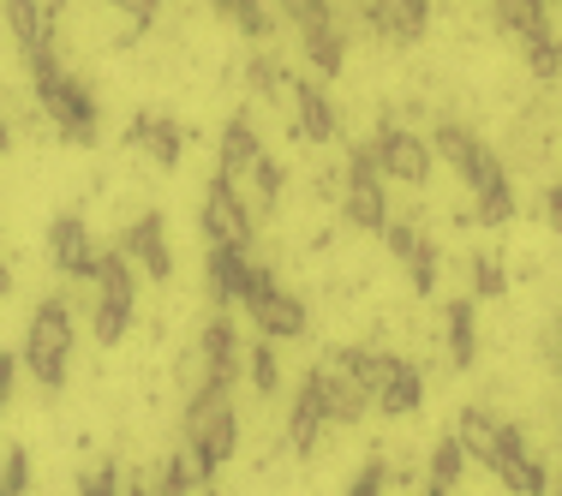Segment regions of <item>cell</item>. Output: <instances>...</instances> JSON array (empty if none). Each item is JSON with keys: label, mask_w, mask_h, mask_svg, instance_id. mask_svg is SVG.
Instances as JSON below:
<instances>
[{"label": "cell", "mask_w": 562, "mask_h": 496, "mask_svg": "<svg viewBox=\"0 0 562 496\" xmlns=\"http://www.w3.org/2000/svg\"><path fill=\"white\" fill-rule=\"evenodd\" d=\"M431 150L467 180V192H473V216L485 222V227H503L508 216H515L508 173H503V162H497V150H491V144L479 138L473 126H461V120H443V126L431 132Z\"/></svg>", "instance_id": "cell-1"}, {"label": "cell", "mask_w": 562, "mask_h": 496, "mask_svg": "<svg viewBox=\"0 0 562 496\" xmlns=\"http://www.w3.org/2000/svg\"><path fill=\"white\" fill-rule=\"evenodd\" d=\"M31 84H36V102H43V114L60 126L66 144H97V97H90V84L78 72H66V66L48 55L31 66Z\"/></svg>", "instance_id": "cell-2"}, {"label": "cell", "mask_w": 562, "mask_h": 496, "mask_svg": "<svg viewBox=\"0 0 562 496\" xmlns=\"http://www.w3.org/2000/svg\"><path fill=\"white\" fill-rule=\"evenodd\" d=\"M72 341H78V329H72V305L66 300H43L36 305V317H31V329H24V371L36 377V388H66V371H72Z\"/></svg>", "instance_id": "cell-3"}, {"label": "cell", "mask_w": 562, "mask_h": 496, "mask_svg": "<svg viewBox=\"0 0 562 496\" xmlns=\"http://www.w3.org/2000/svg\"><path fill=\"white\" fill-rule=\"evenodd\" d=\"M90 288H97V305H90V335H97L102 347L126 341L132 312H138V270H132L126 251H97Z\"/></svg>", "instance_id": "cell-4"}, {"label": "cell", "mask_w": 562, "mask_h": 496, "mask_svg": "<svg viewBox=\"0 0 562 496\" xmlns=\"http://www.w3.org/2000/svg\"><path fill=\"white\" fill-rule=\"evenodd\" d=\"M341 210H347V222L366 227V234H383V222H390V192H383V168H378V150H371V144H359V150L347 156Z\"/></svg>", "instance_id": "cell-5"}, {"label": "cell", "mask_w": 562, "mask_h": 496, "mask_svg": "<svg viewBox=\"0 0 562 496\" xmlns=\"http://www.w3.org/2000/svg\"><path fill=\"white\" fill-rule=\"evenodd\" d=\"M198 222H204V239H210V246H239V251H251V234H258V216H251V204L239 198L234 180H222V173L210 180Z\"/></svg>", "instance_id": "cell-6"}, {"label": "cell", "mask_w": 562, "mask_h": 496, "mask_svg": "<svg viewBox=\"0 0 562 496\" xmlns=\"http://www.w3.org/2000/svg\"><path fill=\"white\" fill-rule=\"evenodd\" d=\"M371 150H378L383 180H401V185H425L431 168H437V150L419 138V132H407V126H378Z\"/></svg>", "instance_id": "cell-7"}, {"label": "cell", "mask_w": 562, "mask_h": 496, "mask_svg": "<svg viewBox=\"0 0 562 496\" xmlns=\"http://www.w3.org/2000/svg\"><path fill=\"white\" fill-rule=\"evenodd\" d=\"M186 449L204 461V473H216L222 461H234V449H239L234 401H222V407H210V413H192V419H186Z\"/></svg>", "instance_id": "cell-8"}, {"label": "cell", "mask_w": 562, "mask_h": 496, "mask_svg": "<svg viewBox=\"0 0 562 496\" xmlns=\"http://www.w3.org/2000/svg\"><path fill=\"white\" fill-rule=\"evenodd\" d=\"M491 473L503 478L515 496H544L551 491V473H544L539 461H532V449H527V437L515 431V425H503V437H497V454H491Z\"/></svg>", "instance_id": "cell-9"}, {"label": "cell", "mask_w": 562, "mask_h": 496, "mask_svg": "<svg viewBox=\"0 0 562 496\" xmlns=\"http://www.w3.org/2000/svg\"><path fill=\"white\" fill-rule=\"evenodd\" d=\"M48 258H55L60 275L72 281H90V270H97V246H90V222L72 216V210H60L55 222H48Z\"/></svg>", "instance_id": "cell-10"}, {"label": "cell", "mask_w": 562, "mask_h": 496, "mask_svg": "<svg viewBox=\"0 0 562 496\" xmlns=\"http://www.w3.org/2000/svg\"><path fill=\"white\" fill-rule=\"evenodd\" d=\"M366 24L383 36V43L407 48L431 31V0H366Z\"/></svg>", "instance_id": "cell-11"}, {"label": "cell", "mask_w": 562, "mask_h": 496, "mask_svg": "<svg viewBox=\"0 0 562 496\" xmlns=\"http://www.w3.org/2000/svg\"><path fill=\"white\" fill-rule=\"evenodd\" d=\"M210 300L222 305V312H234V305H246L251 293V275H258V258L239 246H210Z\"/></svg>", "instance_id": "cell-12"}, {"label": "cell", "mask_w": 562, "mask_h": 496, "mask_svg": "<svg viewBox=\"0 0 562 496\" xmlns=\"http://www.w3.org/2000/svg\"><path fill=\"white\" fill-rule=\"evenodd\" d=\"M293 132H300L305 144H329L341 132L336 120V102H329V90L317 84V78H293Z\"/></svg>", "instance_id": "cell-13"}, {"label": "cell", "mask_w": 562, "mask_h": 496, "mask_svg": "<svg viewBox=\"0 0 562 496\" xmlns=\"http://www.w3.org/2000/svg\"><path fill=\"white\" fill-rule=\"evenodd\" d=\"M126 144H132V150H144L150 162H162V168H180V156H186V126H180V120H168V114H132Z\"/></svg>", "instance_id": "cell-14"}, {"label": "cell", "mask_w": 562, "mask_h": 496, "mask_svg": "<svg viewBox=\"0 0 562 496\" xmlns=\"http://www.w3.org/2000/svg\"><path fill=\"white\" fill-rule=\"evenodd\" d=\"M120 251L126 258H138V270L150 281H168L173 275V251H168V222L156 216H138V227H126V239H120Z\"/></svg>", "instance_id": "cell-15"}, {"label": "cell", "mask_w": 562, "mask_h": 496, "mask_svg": "<svg viewBox=\"0 0 562 496\" xmlns=\"http://www.w3.org/2000/svg\"><path fill=\"white\" fill-rule=\"evenodd\" d=\"M7 31H12V48L24 55V66L55 55V31H48L43 0H7Z\"/></svg>", "instance_id": "cell-16"}, {"label": "cell", "mask_w": 562, "mask_h": 496, "mask_svg": "<svg viewBox=\"0 0 562 496\" xmlns=\"http://www.w3.org/2000/svg\"><path fill=\"white\" fill-rule=\"evenodd\" d=\"M246 317H258V329L270 335V341H300V335H305V300H300V293H288L281 281L263 293V300L246 305Z\"/></svg>", "instance_id": "cell-17"}, {"label": "cell", "mask_w": 562, "mask_h": 496, "mask_svg": "<svg viewBox=\"0 0 562 496\" xmlns=\"http://www.w3.org/2000/svg\"><path fill=\"white\" fill-rule=\"evenodd\" d=\"M324 425H329V413H324V383H317V371L300 383V395H293V407H288V449L293 454H312L317 449V437H324Z\"/></svg>", "instance_id": "cell-18"}, {"label": "cell", "mask_w": 562, "mask_h": 496, "mask_svg": "<svg viewBox=\"0 0 562 496\" xmlns=\"http://www.w3.org/2000/svg\"><path fill=\"white\" fill-rule=\"evenodd\" d=\"M258 156H263V144H258V126H251L246 114H234L222 126V144H216V173L222 180H246L251 168H258Z\"/></svg>", "instance_id": "cell-19"}, {"label": "cell", "mask_w": 562, "mask_h": 496, "mask_svg": "<svg viewBox=\"0 0 562 496\" xmlns=\"http://www.w3.org/2000/svg\"><path fill=\"white\" fill-rule=\"evenodd\" d=\"M300 55L305 66H312L317 78H336L341 60H347V31H336V12L317 24H300Z\"/></svg>", "instance_id": "cell-20"}, {"label": "cell", "mask_w": 562, "mask_h": 496, "mask_svg": "<svg viewBox=\"0 0 562 496\" xmlns=\"http://www.w3.org/2000/svg\"><path fill=\"white\" fill-rule=\"evenodd\" d=\"M419 407H425V371L413 365V359H395L390 383L378 388V413L383 419H413Z\"/></svg>", "instance_id": "cell-21"}, {"label": "cell", "mask_w": 562, "mask_h": 496, "mask_svg": "<svg viewBox=\"0 0 562 496\" xmlns=\"http://www.w3.org/2000/svg\"><path fill=\"white\" fill-rule=\"evenodd\" d=\"M317 383H324V413H329V425H359V419H366L371 395H366L353 377H347V371H336V365L324 359V365H317Z\"/></svg>", "instance_id": "cell-22"}, {"label": "cell", "mask_w": 562, "mask_h": 496, "mask_svg": "<svg viewBox=\"0 0 562 496\" xmlns=\"http://www.w3.org/2000/svg\"><path fill=\"white\" fill-rule=\"evenodd\" d=\"M204 377L227 383V388H234V377H239V335H234V317L227 312L204 324Z\"/></svg>", "instance_id": "cell-23"}, {"label": "cell", "mask_w": 562, "mask_h": 496, "mask_svg": "<svg viewBox=\"0 0 562 496\" xmlns=\"http://www.w3.org/2000/svg\"><path fill=\"white\" fill-rule=\"evenodd\" d=\"M329 365L347 371V377H353L371 401H378V388L390 383V371H395V353H378V347H341V353L329 359Z\"/></svg>", "instance_id": "cell-24"}, {"label": "cell", "mask_w": 562, "mask_h": 496, "mask_svg": "<svg viewBox=\"0 0 562 496\" xmlns=\"http://www.w3.org/2000/svg\"><path fill=\"white\" fill-rule=\"evenodd\" d=\"M491 12H497V31H508L515 43L551 31V0H497Z\"/></svg>", "instance_id": "cell-25"}, {"label": "cell", "mask_w": 562, "mask_h": 496, "mask_svg": "<svg viewBox=\"0 0 562 496\" xmlns=\"http://www.w3.org/2000/svg\"><path fill=\"white\" fill-rule=\"evenodd\" d=\"M454 437H461V449H467V461H479V466H491V454H497V437H503V425L491 419V413H479V407H467L461 419H454Z\"/></svg>", "instance_id": "cell-26"}, {"label": "cell", "mask_w": 562, "mask_h": 496, "mask_svg": "<svg viewBox=\"0 0 562 496\" xmlns=\"http://www.w3.org/2000/svg\"><path fill=\"white\" fill-rule=\"evenodd\" d=\"M210 7H216L239 36H251V43H263V36L276 31V19H270V7H263V0H210Z\"/></svg>", "instance_id": "cell-27"}, {"label": "cell", "mask_w": 562, "mask_h": 496, "mask_svg": "<svg viewBox=\"0 0 562 496\" xmlns=\"http://www.w3.org/2000/svg\"><path fill=\"white\" fill-rule=\"evenodd\" d=\"M449 359H454V371H467L473 365V353H479V329H473V300H454L449 305Z\"/></svg>", "instance_id": "cell-28"}, {"label": "cell", "mask_w": 562, "mask_h": 496, "mask_svg": "<svg viewBox=\"0 0 562 496\" xmlns=\"http://www.w3.org/2000/svg\"><path fill=\"white\" fill-rule=\"evenodd\" d=\"M246 78H251V90H258L263 102H276V109L293 97V72H288V66H281L276 55H258V60L246 66Z\"/></svg>", "instance_id": "cell-29"}, {"label": "cell", "mask_w": 562, "mask_h": 496, "mask_svg": "<svg viewBox=\"0 0 562 496\" xmlns=\"http://www.w3.org/2000/svg\"><path fill=\"white\" fill-rule=\"evenodd\" d=\"M204 485H210V473H204V461H198L192 449L168 454V473H162V491H168V496H198Z\"/></svg>", "instance_id": "cell-30"}, {"label": "cell", "mask_w": 562, "mask_h": 496, "mask_svg": "<svg viewBox=\"0 0 562 496\" xmlns=\"http://www.w3.org/2000/svg\"><path fill=\"white\" fill-rule=\"evenodd\" d=\"M246 180H251V216H270L281 204V162L276 156H258V168H251Z\"/></svg>", "instance_id": "cell-31"}, {"label": "cell", "mask_w": 562, "mask_h": 496, "mask_svg": "<svg viewBox=\"0 0 562 496\" xmlns=\"http://www.w3.org/2000/svg\"><path fill=\"white\" fill-rule=\"evenodd\" d=\"M527 66H532V78H562V36L557 31H539V36H527Z\"/></svg>", "instance_id": "cell-32"}, {"label": "cell", "mask_w": 562, "mask_h": 496, "mask_svg": "<svg viewBox=\"0 0 562 496\" xmlns=\"http://www.w3.org/2000/svg\"><path fill=\"white\" fill-rule=\"evenodd\" d=\"M467 473V449H461V437H443L431 449V485L437 491H454V478Z\"/></svg>", "instance_id": "cell-33"}, {"label": "cell", "mask_w": 562, "mask_h": 496, "mask_svg": "<svg viewBox=\"0 0 562 496\" xmlns=\"http://www.w3.org/2000/svg\"><path fill=\"white\" fill-rule=\"evenodd\" d=\"M251 388L258 395H276V383H281V365H276V347H270V335H263V347H251Z\"/></svg>", "instance_id": "cell-34"}, {"label": "cell", "mask_w": 562, "mask_h": 496, "mask_svg": "<svg viewBox=\"0 0 562 496\" xmlns=\"http://www.w3.org/2000/svg\"><path fill=\"white\" fill-rule=\"evenodd\" d=\"M503 288H508L503 263L497 258H473V300H503Z\"/></svg>", "instance_id": "cell-35"}, {"label": "cell", "mask_w": 562, "mask_h": 496, "mask_svg": "<svg viewBox=\"0 0 562 496\" xmlns=\"http://www.w3.org/2000/svg\"><path fill=\"white\" fill-rule=\"evenodd\" d=\"M407 270H413V288H419V293H437V246H431V239H419V246H413Z\"/></svg>", "instance_id": "cell-36"}, {"label": "cell", "mask_w": 562, "mask_h": 496, "mask_svg": "<svg viewBox=\"0 0 562 496\" xmlns=\"http://www.w3.org/2000/svg\"><path fill=\"white\" fill-rule=\"evenodd\" d=\"M0 478H7L12 496H24V491H31V454H24V449H7V461H0Z\"/></svg>", "instance_id": "cell-37"}, {"label": "cell", "mask_w": 562, "mask_h": 496, "mask_svg": "<svg viewBox=\"0 0 562 496\" xmlns=\"http://www.w3.org/2000/svg\"><path fill=\"white\" fill-rule=\"evenodd\" d=\"M281 7V19L300 31V24H317V19H329V0H276Z\"/></svg>", "instance_id": "cell-38"}, {"label": "cell", "mask_w": 562, "mask_h": 496, "mask_svg": "<svg viewBox=\"0 0 562 496\" xmlns=\"http://www.w3.org/2000/svg\"><path fill=\"white\" fill-rule=\"evenodd\" d=\"M419 227H413V222H383V246H390L395 251V258H413V246H419Z\"/></svg>", "instance_id": "cell-39"}, {"label": "cell", "mask_w": 562, "mask_h": 496, "mask_svg": "<svg viewBox=\"0 0 562 496\" xmlns=\"http://www.w3.org/2000/svg\"><path fill=\"white\" fill-rule=\"evenodd\" d=\"M78 496H120V466H97L78 478Z\"/></svg>", "instance_id": "cell-40"}, {"label": "cell", "mask_w": 562, "mask_h": 496, "mask_svg": "<svg viewBox=\"0 0 562 496\" xmlns=\"http://www.w3.org/2000/svg\"><path fill=\"white\" fill-rule=\"evenodd\" d=\"M19 365H24L19 353H0V413H7V401H12V383H19Z\"/></svg>", "instance_id": "cell-41"}, {"label": "cell", "mask_w": 562, "mask_h": 496, "mask_svg": "<svg viewBox=\"0 0 562 496\" xmlns=\"http://www.w3.org/2000/svg\"><path fill=\"white\" fill-rule=\"evenodd\" d=\"M544 222L562 234V185H551V192H544Z\"/></svg>", "instance_id": "cell-42"}, {"label": "cell", "mask_w": 562, "mask_h": 496, "mask_svg": "<svg viewBox=\"0 0 562 496\" xmlns=\"http://www.w3.org/2000/svg\"><path fill=\"white\" fill-rule=\"evenodd\" d=\"M120 496H168V491H162V485H144V478H132V485L120 491Z\"/></svg>", "instance_id": "cell-43"}, {"label": "cell", "mask_w": 562, "mask_h": 496, "mask_svg": "<svg viewBox=\"0 0 562 496\" xmlns=\"http://www.w3.org/2000/svg\"><path fill=\"white\" fill-rule=\"evenodd\" d=\"M7 293H12V270L0 263V300H7Z\"/></svg>", "instance_id": "cell-44"}, {"label": "cell", "mask_w": 562, "mask_h": 496, "mask_svg": "<svg viewBox=\"0 0 562 496\" xmlns=\"http://www.w3.org/2000/svg\"><path fill=\"white\" fill-rule=\"evenodd\" d=\"M0 150H12V126H7V120H0Z\"/></svg>", "instance_id": "cell-45"}, {"label": "cell", "mask_w": 562, "mask_h": 496, "mask_svg": "<svg viewBox=\"0 0 562 496\" xmlns=\"http://www.w3.org/2000/svg\"><path fill=\"white\" fill-rule=\"evenodd\" d=\"M557 371H562V317H557Z\"/></svg>", "instance_id": "cell-46"}, {"label": "cell", "mask_w": 562, "mask_h": 496, "mask_svg": "<svg viewBox=\"0 0 562 496\" xmlns=\"http://www.w3.org/2000/svg\"><path fill=\"white\" fill-rule=\"evenodd\" d=\"M425 496H449V491H437V485H431V491H425Z\"/></svg>", "instance_id": "cell-47"}, {"label": "cell", "mask_w": 562, "mask_h": 496, "mask_svg": "<svg viewBox=\"0 0 562 496\" xmlns=\"http://www.w3.org/2000/svg\"><path fill=\"white\" fill-rule=\"evenodd\" d=\"M0 496H12V491H7V478H0Z\"/></svg>", "instance_id": "cell-48"}]
</instances>
